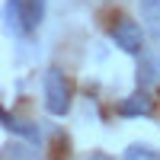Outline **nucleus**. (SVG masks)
<instances>
[{"instance_id": "obj_7", "label": "nucleus", "mask_w": 160, "mask_h": 160, "mask_svg": "<svg viewBox=\"0 0 160 160\" xmlns=\"http://www.w3.org/2000/svg\"><path fill=\"white\" fill-rule=\"evenodd\" d=\"M87 160H112V157H109V154H90Z\"/></svg>"}, {"instance_id": "obj_6", "label": "nucleus", "mask_w": 160, "mask_h": 160, "mask_svg": "<svg viewBox=\"0 0 160 160\" xmlns=\"http://www.w3.org/2000/svg\"><path fill=\"white\" fill-rule=\"evenodd\" d=\"M122 160H160V151L148 148V144H128Z\"/></svg>"}, {"instance_id": "obj_1", "label": "nucleus", "mask_w": 160, "mask_h": 160, "mask_svg": "<svg viewBox=\"0 0 160 160\" xmlns=\"http://www.w3.org/2000/svg\"><path fill=\"white\" fill-rule=\"evenodd\" d=\"M42 90H45V109L51 115H68V109H71V83H68V77H64L61 68H48L45 71Z\"/></svg>"}, {"instance_id": "obj_2", "label": "nucleus", "mask_w": 160, "mask_h": 160, "mask_svg": "<svg viewBox=\"0 0 160 160\" xmlns=\"http://www.w3.org/2000/svg\"><path fill=\"white\" fill-rule=\"evenodd\" d=\"M109 42L118 51H125V55H141L144 51V32L135 19H118L109 26Z\"/></svg>"}, {"instance_id": "obj_4", "label": "nucleus", "mask_w": 160, "mask_h": 160, "mask_svg": "<svg viewBox=\"0 0 160 160\" xmlns=\"http://www.w3.org/2000/svg\"><path fill=\"white\" fill-rule=\"evenodd\" d=\"M138 13H141V26L154 38H160V0H138Z\"/></svg>"}, {"instance_id": "obj_5", "label": "nucleus", "mask_w": 160, "mask_h": 160, "mask_svg": "<svg viewBox=\"0 0 160 160\" xmlns=\"http://www.w3.org/2000/svg\"><path fill=\"white\" fill-rule=\"evenodd\" d=\"M148 112H151V96L144 90H138L135 96L118 102V115H125V118H138V115H148Z\"/></svg>"}, {"instance_id": "obj_3", "label": "nucleus", "mask_w": 160, "mask_h": 160, "mask_svg": "<svg viewBox=\"0 0 160 160\" xmlns=\"http://www.w3.org/2000/svg\"><path fill=\"white\" fill-rule=\"evenodd\" d=\"M3 128L10 131V135H16V138H22L26 144H42V131H38V125H32V122H22V118H16V115H10V112H3Z\"/></svg>"}]
</instances>
